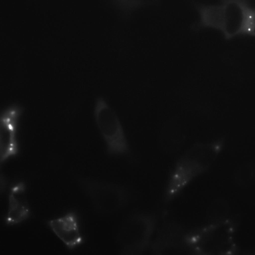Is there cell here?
I'll list each match as a JSON object with an SVG mask.
<instances>
[{
  "label": "cell",
  "mask_w": 255,
  "mask_h": 255,
  "mask_svg": "<svg viewBox=\"0 0 255 255\" xmlns=\"http://www.w3.org/2000/svg\"><path fill=\"white\" fill-rule=\"evenodd\" d=\"M219 151V146L216 143H197L183 153L169 175L164 190V202H171L194 179L207 171Z\"/></svg>",
  "instance_id": "obj_1"
},
{
  "label": "cell",
  "mask_w": 255,
  "mask_h": 255,
  "mask_svg": "<svg viewBox=\"0 0 255 255\" xmlns=\"http://www.w3.org/2000/svg\"><path fill=\"white\" fill-rule=\"evenodd\" d=\"M186 240L192 255L228 254L235 249L234 227L228 221L187 229Z\"/></svg>",
  "instance_id": "obj_2"
},
{
  "label": "cell",
  "mask_w": 255,
  "mask_h": 255,
  "mask_svg": "<svg viewBox=\"0 0 255 255\" xmlns=\"http://www.w3.org/2000/svg\"><path fill=\"white\" fill-rule=\"evenodd\" d=\"M157 227V219L152 214L135 212L121 224L117 235L120 253L139 255L148 251Z\"/></svg>",
  "instance_id": "obj_3"
},
{
  "label": "cell",
  "mask_w": 255,
  "mask_h": 255,
  "mask_svg": "<svg viewBox=\"0 0 255 255\" xmlns=\"http://www.w3.org/2000/svg\"><path fill=\"white\" fill-rule=\"evenodd\" d=\"M94 117L108 154L118 157L129 156L130 149L122 123L117 113L104 98L96 100Z\"/></svg>",
  "instance_id": "obj_4"
},
{
  "label": "cell",
  "mask_w": 255,
  "mask_h": 255,
  "mask_svg": "<svg viewBox=\"0 0 255 255\" xmlns=\"http://www.w3.org/2000/svg\"><path fill=\"white\" fill-rule=\"evenodd\" d=\"M81 184L96 210L102 214L117 213L129 203V191L122 185L92 179L84 180Z\"/></svg>",
  "instance_id": "obj_5"
},
{
  "label": "cell",
  "mask_w": 255,
  "mask_h": 255,
  "mask_svg": "<svg viewBox=\"0 0 255 255\" xmlns=\"http://www.w3.org/2000/svg\"><path fill=\"white\" fill-rule=\"evenodd\" d=\"M187 229L173 220L163 222L156 229L149 252L153 255H192L186 240Z\"/></svg>",
  "instance_id": "obj_6"
},
{
  "label": "cell",
  "mask_w": 255,
  "mask_h": 255,
  "mask_svg": "<svg viewBox=\"0 0 255 255\" xmlns=\"http://www.w3.org/2000/svg\"><path fill=\"white\" fill-rule=\"evenodd\" d=\"M221 32L226 39L249 35L253 11L246 0H223Z\"/></svg>",
  "instance_id": "obj_7"
},
{
  "label": "cell",
  "mask_w": 255,
  "mask_h": 255,
  "mask_svg": "<svg viewBox=\"0 0 255 255\" xmlns=\"http://www.w3.org/2000/svg\"><path fill=\"white\" fill-rule=\"evenodd\" d=\"M22 107L13 104L5 108L0 117V161L2 164L18 152L17 129Z\"/></svg>",
  "instance_id": "obj_8"
},
{
  "label": "cell",
  "mask_w": 255,
  "mask_h": 255,
  "mask_svg": "<svg viewBox=\"0 0 255 255\" xmlns=\"http://www.w3.org/2000/svg\"><path fill=\"white\" fill-rule=\"evenodd\" d=\"M48 226L56 237L69 249L73 250L83 242L77 215L70 212L48 221Z\"/></svg>",
  "instance_id": "obj_9"
},
{
  "label": "cell",
  "mask_w": 255,
  "mask_h": 255,
  "mask_svg": "<svg viewBox=\"0 0 255 255\" xmlns=\"http://www.w3.org/2000/svg\"><path fill=\"white\" fill-rule=\"evenodd\" d=\"M30 213L25 185L22 182H16L10 187L8 192L5 223L8 226L19 224L28 218Z\"/></svg>",
  "instance_id": "obj_10"
},
{
  "label": "cell",
  "mask_w": 255,
  "mask_h": 255,
  "mask_svg": "<svg viewBox=\"0 0 255 255\" xmlns=\"http://www.w3.org/2000/svg\"><path fill=\"white\" fill-rule=\"evenodd\" d=\"M125 18L129 17L131 13L140 8L158 5L160 0H112Z\"/></svg>",
  "instance_id": "obj_11"
},
{
  "label": "cell",
  "mask_w": 255,
  "mask_h": 255,
  "mask_svg": "<svg viewBox=\"0 0 255 255\" xmlns=\"http://www.w3.org/2000/svg\"><path fill=\"white\" fill-rule=\"evenodd\" d=\"M249 35L255 37V9H253Z\"/></svg>",
  "instance_id": "obj_12"
}]
</instances>
